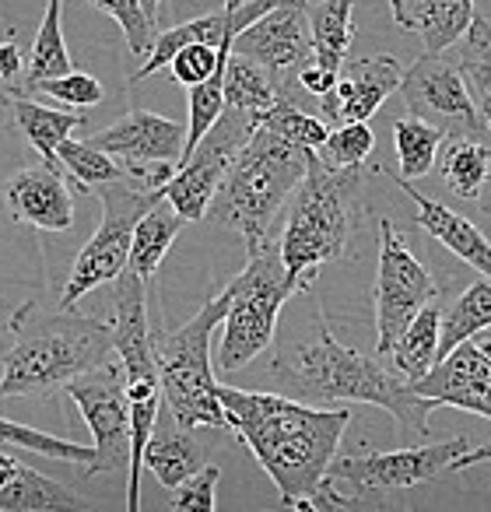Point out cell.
<instances>
[{
    "mask_svg": "<svg viewBox=\"0 0 491 512\" xmlns=\"http://www.w3.org/2000/svg\"><path fill=\"white\" fill-rule=\"evenodd\" d=\"M218 397L225 404L228 428L271 474L285 509H295V502L320 488L351 425L348 407L327 411L288 393H253L235 386H218Z\"/></svg>",
    "mask_w": 491,
    "mask_h": 512,
    "instance_id": "obj_1",
    "label": "cell"
},
{
    "mask_svg": "<svg viewBox=\"0 0 491 512\" xmlns=\"http://www.w3.org/2000/svg\"><path fill=\"white\" fill-rule=\"evenodd\" d=\"M271 379L278 393H288L306 404H376L390 411L400 425L428 432L432 400L414 393V386L397 369H386L379 358H369L355 348H344L327 323H316V337L306 344L278 351L271 362Z\"/></svg>",
    "mask_w": 491,
    "mask_h": 512,
    "instance_id": "obj_2",
    "label": "cell"
},
{
    "mask_svg": "<svg viewBox=\"0 0 491 512\" xmlns=\"http://www.w3.org/2000/svg\"><path fill=\"white\" fill-rule=\"evenodd\" d=\"M15 344L4 355L0 400L50 397L67 390L85 372L99 369L113 355V330L95 316L74 309H43L36 299L22 302L11 316Z\"/></svg>",
    "mask_w": 491,
    "mask_h": 512,
    "instance_id": "obj_3",
    "label": "cell"
},
{
    "mask_svg": "<svg viewBox=\"0 0 491 512\" xmlns=\"http://www.w3.org/2000/svg\"><path fill=\"white\" fill-rule=\"evenodd\" d=\"M362 218V165L341 169L313 151L306 179L295 190L288 225L278 239L285 271L299 295L313 288L320 267L348 256Z\"/></svg>",
    "mask_w": 491,
    "mask_h": 512,
    "instance_id": "obj_4",
    "label": "cell"
},
{
    "mask_svg": "<svg viewBox=\"0 0 491 512\" xmlns=\"http://www.w3.org/2000/svg\"><path fill=\"white\" fill-rule=\"evenodd\" d=\"M313 148H302L285 137L260 127L242 144L235 162L228 165L218 193H214L207 218L221 228H232L246 242V253L271 239V225L288 197H295L309 172Z\"/></svg>",
    "mask_w": 491,
    "mask_h": 512,
    "instance_id": "obj_5",
    "label": "cell"
},
{
    "mask_svg": "<svg viewBox=\"0 0 491 512\" xmlns=\"http://www.w3.org/2000/svg\"><path fill=\"white\" fill-rule=\"evenodd\" d=\"M228 302L232 295L221 288L193 320H186L172 334L155 337L162 400L186 428H228L225 404L211 372V334L225 323Z\"/></svg>",
    "mask_w": 491,
    "mask_h": 512,
    "instance_id": "obj_6",
    "label": "cell"
},
{
    "mask_svg": "<svg viewBox=\"0 0 491 512\" xmlns=\"http://www.w3.org/2000/svg\"><path fill=\"white\" fill-rule=\"evenodd\" d=\"M228 295L232 302H228L225 323H221L225 330H221L218 369L239 372L271 348L281 306L292 295H299V288L285 271L278 242L267 239L260 249H253L250 264L228 281Z\"/></svg>",
    "mask_w": 491,
    "mask_h": 512,
    "instance_id": "obj_7",
    "label": "cell"
},
{
    "mask_svg": "<svg viewBox=\"0 0 491 512\" xmlns=\"http://www.w3.org/2000/svg\"><path fill=\"white\" fill-rule=\"evenodd\" d=\"M95 197L102 200V221L95 228L92 239L81 246V253L74 256L67 285L60 292V306L74 309L88 292H95L99 285L116 281L130 267V246H134V228L141 221V214L151 204L165 197L162 186H148L141 179H120V183L99 186Z\"/></svg>",
    "mask_w": 491,
    "mask_h": 512,
    "instance_id": "obj_8",
    "label": "cell"
},
{
    "mask_svg": "<svg viewBox=\"0 0 491 512\" xmlns=\"http://www.w3.org/2000/svg\"><path fill=\"white\" fill-rule=\"evenodd\" d=\"M439 302V285L407 246L390 218H379V271H376V355L386 358L411 320Z\"/></svg>",
    "mask_w": 491,
    "mask_h": 512,
    "instance_id": "obj_9",
    "label": "cell"
},
{
    "mask_svg": "<svg viewBox=\"0 0 491 512\" xmlns=\"http://www.w3.org/2000/svg\"><path fill=\"white\" fill-rule=\"evenodd\" d=\"M257 130H260V116L225 106L218 123H214L204 141L193 148V155L183 158V162L176 165V172H172V179L162 186L165 200H169L186 221H204L207 207H211L228 165L235 162L242 144L250 141Z\"/></svg>",
    "mask_w": 491,
    "mask_h": 512,
    "instance_id": "obj_10",
    "label": "cell"
},
{
    "mask_svg": "<svg viewBox=\"0 0 491 512\" xmlns=\"http://www.w3.org/2000/svg\"><path fill=\"white\" fill-rule=\"evenodd\" d=\"M67 393L95 439V460L88 463V474H106L120 470V463H130V393L123 365H99L67 383Z\"/></svg>",
    "mask_w": 491,
    "mask_h": 512,
    "instance_id": "obj_11",
    "label": "cell"
},
{
    "mask_svg": "<svg viewBox=\"0 0 491 512\" xmlns=\"http://www.w3.org/2000/svg\"><path fill=\"white\" fill-rule=\"evenodd\" d=\"M474 446L470 435H456L449 442H435V446L418 449H390V453H355L344 460L330 463L327 474L337 484L351 488L355 495H369V491H400L414 488L421 481H432L442 470L453 467L456 456H463Z\"/></svg>",
    "mask_w": 491,
    "mask_h": 512,
    "instance_id": "obj_12",
    "label": "cell"
},
{
    "mask_svg": "<svg viewBox=\"0 0 491 512\" xmlns=\"http://www.w3.org/2000/svg\"><path fill=\"white\" fill-rule=\"evenodd\" d=\"M400 95H404V106L411 109V116L442 127L446 137L488 130L463 74L456 71L453 60H442V53H421L404 71Z\"/></svg>",
    "mask_w": 491,
    "mask_h": 512,
    "instance_id": "obj_13",
    "label": "cell"
},
{
    "mask_svg": "<svg viewBox=\"0 0 491 512\" xmlns=\"http://www.w3.org/2000/svg\"><path fill=\"white\" fill-rule=\"evenodd\" d=\"M232 53L250 57L278 81L288 71H302L313 60V25H309V4L278 0L267 15H260L250 29H242L232 43ZM285 95V92H281Z\"/></svg>",
    "mask_w": 491,
    "mask_h": 512,
    "instance_id": "obj_14",
    "label": "cell"
},
{
    "mask_svg": "<svg viewBox=\"0 0 491 512\" xmlns=\"http://www.w3.org/2000/svg\"><path fill=\"white\" fill-rule=\"evenodd\" d=\"M414 393L435 407H460L491 421V341H463L432 365L428 376L411 383Z\"/></svg>",
    "mask_w": 491,
    "mask_h": 512,
    "instance_id": "obj_15",
    "label": "cell"
},
{
    "mask_svg": "<svg viewBox=\"0 0 491 512\" xmlns=\"http://www.w3.org/2000/svg\"><path fill=\"white\" fill-rule=\"evenodd\" d=\"M113 351L127 372V383H162L158 379L155 334L148 323V281L127 267L113 281Z\"/></svg>",
    "mask_w": 491,
    "mask_h": 512,
    "instance_id": "obj_16",
    "label": "cell"
},
{
    "mask_svg": "<svg viewBox=\"0 0 491 512\" xmlns=\"http://www.w3.org/2000/svg\"><path fill=\"white\" fill-rule=\"evenodd\" d=\"M404 81V67L397 57H362V60H344L337 85L320 99V116L330 127L341 123H369L372 113H379L393 92H400Z\"/></svg>",
    "mask_w": 491,
    "mask_h": 512,
    "instance_id": "obj_17",
    "label": "cell"
},
{
    "mask_svg": "<svg viewBox=\"0 0 491 512\" xmlns=\"http://www.w3.org/2000/svg\"><path fill=\"white\" fill-rule=\"evenodd\" d=\"M4 204L18 225L67 232L74 225V186L60 165H29L4 183Z\"/></svg>",
    "mask_w": 491,
    "mask_h": 512,
    "instance_id": "obj_18",
    "label": "cell"
},
{
    "mask_svg": "<svg viewBox=\"0 0 491 512\" xmlns=\"http://www.w3.org/2000/svg\"><path fill=\"white\" fill-rule=\"evenodd\" d=\"M88 141L102 148L106 155L120 158L127 169L134 165H158V162H176L183 158L186 130L169 116L148 113V109H134L113 127L99 130Z\"/></svg>",
    "mask_w": 491,
    "mask_h": 512,
    "instance_id": "obj_19",
    "label": "cell"
},
{
    "mask_svg": "<svg viewBox=\"0 0 491 512\" xmlns=\"http://www.w3.org/2000/svg\"><path fill=\"white\" fill-rule=\"evenodd\" d=\"M274 4H278V0H239V4H225V11H218V15L193 18V22H183L169 32H158L148 60L130 74V85H137V81L151 78V74H158L162 67H169L172 57L190 43H207V46L235 43V36H239L242 29H250V25L257 22L260 15H267Z\"/></svg>",
    "mask_w": 491,
    "mask_h": 512,
    "instance_id": "obj_20",
    "label": "cell"
},
{
    "mask_svg": "<svg viewBox=\"0 0 491 512\" xmlns=\"http://www.w3.org/2000/svg\"><path fill=\"white\" fill-rule=\"evenodd\" d=\"M376 169H383V165H376ZM386 176H390V172H386ZM390 179H393V186H397L400 193H407V197L414 200V207H418V218H414V221H418L421 232L432 235V239L442 242L449 253L460 256L463 264L474 267L481 278L491 281V239H488V235H484L470 218L456 214L453 207L439 204V200H432V197H425L421 190H414L411 179H404V176H390Z\"/></svg>",
    "mask_w": 491,
    "mask_h": 512,
    "instance_id": "obj_21",
    "label": "cell"
},
{
    "mask_svg": "<svg viewBox=\"0 0 491 512\" xmlns=\"http://www.w3.org/2000/svg\"><path fill=\"white\" fill-rule=\"evenodd\" d=\"M393 22L418 32L425 53H446L467 36L474 22V0H390Z\"/></svg>",
    "mask_w": 491,
    "mask_h": 512,
    "instance_id": "obj_22",
    "label": "cell"
},
{
    "mask_svg": "<svg viewBox=\"0 0 491 512\" xmlns=\"http://www.w3.org/2000/svg\"><path fill=\"white\" fill-rule=\"evenodd\" d=\"M193 432H197V428L179 425L176 414H172L162 400V411H158L148 453H144V467H151V474L158 477V484L179 488L186 477H193L207 463L204 446H200V439Z\"/></svg>",
    "mask_w": 491,
    "mask_h": 512,
    "instance_id": "obj_23",
    "label": "cell"
},
{
    "mask_svg": "<svg viewBox=\"0 0 491 512\" xmlns=\"http://www.w3.org/2000/svg\"><path fill=\"white\" fill-rule=\"evenodd\" d=\"M0 106L8 113V127H15L32 148L39 151L46 165H60L57 148L85 123L81 113H64V109H50L43 102H32L29 95H0ZM64 169V165H60Z\"/></svg>",
    "mask_w": 491,
    "mask_h": 512,
    "instance_id": "obj_24",
    "label": "cell"
},
{
    "mask_svg": "<svg viewBox=\"0 0 491 512\" xmlns=\"http://www.w3.org/2000/svg\"><path fill=\"white\" fill-rule=\"evenodd\" d=\"M442 144L439 176L446 190L460 200H481L491 176V144L484 134H449Z\"/></svg>",
    "mask_w": 491,
    "mask_h": 512,
    "instance_id": "obj_25",
    "label": "cell"
},
{
    "mask_svg": "<svg viewBox=\"0 0 491 512\" xmlns=\"http://www.w3.org/2000/svg\"><path fill=\"white\" fill-rule=\"evenodd\" d=\"M88 509L78 491L64 488L53 477L39 474L36 467H18V474L0 488V512H71Z\"/></svg>",
    "mask_w": 491,
    "mask_h": 512,
    "instance_id": "obj_26",
    "label": "cell"
},
{
    "mask_svg": "<svg viewBox=\"0 0 491 512\" xmlns=\"http://www.w3.org/2000/svg\"><path fill=\"white\" fill-rule=\"evenodd\" d=\"M183 225H190V221H186L165 197L141 214V221H137V228H134V246H130V267H134L144 281L155 278V271L162 267L169 246L176 242V235L183 232Z\"/></svg>",
    "mask_w": 491,
    "mask_h": 512,
    "instance_id": "obj_27",
    "label": "cell"
},
{
    "mask_svg": "<svg viewBox=\"0 0 491 512\" xmlns=\"http://www.w3.org/2000/svg\"><path fill=\"white\" fill-rule=\"evenodd\" d=\"M439 337H442V309L435 302H428L418 316L411 320V327L397 337V344L390 348V362L407 383H418L421 376L432 372V365L439 362Z\"/></svg>",
    "mask_w": 491,
    "mask_h": 512,
    "instance_id": "obj_28",
    "label": "cell"
},
{
    "mask_svg": "<svg viewBox=\"0 0 491 512\" xmlns=\"http://www.w3.org/2000/svg\"><path fill=\"white\" fill-rule=\"evenodd\" d=\"M355 0H323L309 8V25H313V60L327 71L341 74L348 60V46L355 39V22H351Z\"/></svg>",
    "mask_w": 491,
    "mask_h": 512,
    "instance_id": "obj_29",
    "label": "cell"
},
{
    "mask_svg": "<svg viewBox=\"0 0 491 512\" xmlns=\"http://www.w3.org/2000/svg\"><path fill=\"white\" fill-rule=\"evenodd\" d=\"M453 64L463 74V81H467L484 123H491V22L488 18L474 15L467 36L456 43Z\"/></svg>",
    "mask_w": 491,
    "mask_h": 512,
    "instance_id": "obj_30",
    "label": "cell"
},
{
    "mask_svg": "<svg viewBox=\"0 0 491 512\" xmlns=\"http://www.w3.org/2000/svg\"><path fill=\"white\" fill-rule=\"evenodd\" d=\"M57 158H60V165H64L67 179H71L74 193H95L99 186L130 179L127 165H123L120 158L106 155L102 148H95L92 141H71V137H67L57 148Z\"/></svg>",
    "mask_w": 491,
    "mask_h": 512,
    "instance_id": "obj_31",
    "label": "cell"
},
{
    "mask_svg": "<svg viewBox=\"0 0 491 512\" xmlns=\"http://www.w3.org/2000/svg\"><path fill=\"white\" fill-rule=\"evenodd\" d=\"M281 99V88L257 60L232 53L225 64V106L242 109V113L264 116L274 102Z\"/></svg>",
    "mask_w": 491,
    "mask_h": 512,
    "instance_id": "obj_32",
    "label": "cell"
},
{
    "mask_svg": "<svg viewBox=\"0 0 491 512\" xmlns=\"http://www.w3.org/2000/svg\"><path fill=\"white\" fill-rule=\"evenodd\" d=\"M60 8H64V0H50L46 4V15L43 25L36 32V43H32L29 53V71H25V95L36 92L39 81H50V78H64L71 74V53H67L64 43V29H60Z\"/></svg>",
    "mask_w": 491,
    "mask_h": 512,
    "instance_id": "obj_33",
    "label": "cell"
},
{
    "mask_svg": "<svg viewBox=\"0 0 491 512\" xmlns=\"http://www.w3.org/2000/svg\"><path fill=\"white\" fill-rule=\"evenodd\" d=\"M488 327H491V281H477V285H470L467 292L442 313L439 358H446L456 344L470 341V337Z\"/></svg>",
    "mask_w": 491,
    "mask_h": 512,
    "instance_id": "obj_34",
    "label": "cell"
},
{
    "mask_svg": "<svg viewBox=\"0 0 491 512\" xmlns=\"http://www.w3.org/2000/svg\"><path fill=\"white\" fill-rule=\"evenodd\" d=\"M442 137H446V130L421 120V116H404V120L393 123V144H397L400 176L404 179L428 176L435 165V155L442 151Z\"/></svg>",
    "mask_w": 491,
    "mask_h": 512,
    "instance_id": "obj_35",
    "label": "cell"
},
{
    "mask_svg": "<svg viewBox=\"0 0 491 512\" xmlns=\"http://www.w3.org/2000/svg\"><path fill=\"white\" fill-rule=\"evenodd\" d=\"M260 127L313 151H320L323 141L330 137V123L323 120V116H313V113H306V109H299L288 95H281V99L260 116Z\"/></svg>",
    "mask_w": 491,
    "mask_h": 512,
    "instance_id": "obj_36",
    "label": "cell"
},
{
    "mask_svg": "<svg viewBox=\"0 0 491 512\" xmlns=\"http://www.w3.org/2000/svg\"><path fill=\"white\" fill-rule=\"evenodd\" d=\"M158 411H162V393L155 397L130 400V491H127V509H141V474H144V453H148L151 432H155Z\"/></svg>",
    "mask_w": 491,
    "mask_h": 512,
    "instance_id": "obj_37",
    "label": "cell"
},
{
    "mask_svg": "<svg viewBox=\"0 0 491 512\" xmlns=\"http://www.w3.org/2000/svg\"><path fill=\"white\" fill-rule=\"evenodd\" d=\"M0 442H8V446H22L32 449L39 456H50V460H64V463H92L95 460V446H78V442H64L57 435H46L39 428L29 425H18V421L0 418Z\"/></svg>",
    "mask_w": 491,
    "mask_h": 512,
    "instance_id": "obj_38",
    "label": "cell"
},
{
    "mask_svg": "<svg viewBox=\"0 0 491 512\" xmlns=\"http://www.w3.org/2000/svg\"><path fill=\"white\" fill-rule=\"evenodd\" d=\"M95 11L109 15L123 29V39L130 46V57H148L158 39V22H151L141 0H85Z\"/></svg>",
    "mask_w": 491,
    "mask_h": 512,
    "instance_id": "obj_39",
    "label": "cell"
},
{
    "mask_svg": "<svg viewBox=\"0 0 491 512\" xmlns=\"http://www.w3.org/2000/svg\"><path fill=\"white\" fill-rule=\"evenodd\" d=\"M221 113H225V67H221L214 78H207L204 85L190 88V127H186L183 158L193 155V148L204 141L207 130L218 123ZM183 158H179V162H183Z\"/></svg>",
    "mask_w": 491,
    "mask_h": 512,
    "instance_id": "obj_40",
    "label": "cell"
},
{
    "mask_svg": "<svg viewBox=\"0 0 491 512\" xmlns=\"http://www.w3.org/2000/svg\"><path fill=\"white\" fill-rule=\"evenodd\" d=\"M228 57H232V43H228V46L190 43V46H183L176 57H172L169 71H172V78H176L179 85L193 88V85H204L207 78H214V74L228 64Z\"/></svg>",
    "mask_w": 491,
    "mask_h": 512,
    "instance_id": "obj_41",
    "label": "cell"
},
{
    "mask_svg": "<svg viewBox=\"0 0 491 512\" xmlns=\"http://www.w3.org/2000/svg\"><path fill=\"white\" fill-rule=\"evenodd\" d=\"M372 144H376V134H372L369 123H341V127H330V137L316 155L330 165L351 169V165H365Z\"/></svg>",
    "mask_w": 491,
    "mask_h": 512,
    "instance_id": "obj_42",
    "label": "cell"
},
{
    "mask_svg": "<svg viewBox=\"0 0 491 512\" xmlns=\"http://www.w3.org/2000/svg\"><path fill=\"white\" fill-rule=\"evenodd\" d=\"M221 470L214 463H204L193 477H186L179 488H172L169 509L172 512H214V488H218Z\"/></svg>",
    "mask_w": 491,
    "mask_h": 512,
    "instance_id": "obj_43",
    "label": "cell"
},
{
    "mask_svg": "<svg viewBox=\"0 0 491 512\" xmlns=\"http://www.w3.org/2000/svg\"><path fill=\"white\" fill-rule=\"evenodd\" d=\"M39 92L53 95L57 102L71 109H88V106H99L106 99V88L92 78V74H81V71H71L64 78H50V81H39Z\"/></svg>",
    "mask_w": 491,
    "mask_h": 512,
    "instance_id": "obj_44",
    "label": "cell"
},
{
    "mask_svg": "<svg viewBox=\"0 0 491 512\" xmlns=\"http://www.w3.org/2000/svg\"><path fill=\"white\" fill-rule=\"evenodd\" d=\"M25 57L15 39H0V95H25Z\"/></svg>",
    "mask_w": 491,
    "mask_h": 512,
    "instance_id": "obj_45",
    "label": "cell"
},
{
    "mask_svg": "<svg viewBox=\"0 0 491 512\" xmlns=\"http://www.w3.org/2000/svg\"><path fill=\"white\" fill-rule=\"evenodd\" d=\"M299 85L306 88L309 95H316V99H323V95H327L330 88L337 85V71H327V67H320V64H316V60H309V64L299 71Z\"/></svg>",
    "mask_w": 491,
    "mask_h": 512,
    "instance_id": "obj_46",
    "label": "cell"
},
{
    "mask_svg": "<svg viewBox=\"0 0 491 512\" xmlns=\"http://www.w3.org/2000/svg\"><path fill=\"white\" fill-rule=\"evenodd\" d=\"M484 460H491V442H484V446H470L463 456H456L449 470H467V467H474V463H484Z\"/></svg>",
    "mask_w": 491,
    "mask_h": 512,
    "instance_id": "obj_47",
    "label": "cell"
},
{
    "mask_svg": "<svg viewBox=\"0 0 491 512\" xmlns=\"http://www.w3.org/2000/svg\"><path fill=\"white\" fill-rule=\"evenodd\" d=\"M18 467H22V463H18L11 453H4V449H0V488H4V484H8L11 477L18 474Z\"/></svg>",
    "mask_w": 491,
    "mask_h": 512,
    "instance_id": "obj_48",
    "label": "cell"
},
{
    "mask_svg": "<svg viewBox=\"0 0 491 512\" xmlns=\"http://www.w3.org/2000/svg\"><path fill=\"white\" fill-rule=\"evenodd\" d=\"M484 137H488V144H491V123H488V130H484ZM484 193H488V197H481V207H484V211H491V176H488V186H484Z\"/></svg>",
    "mask_w": 491,
    "mask_h": 512,
    "instance_id": "obj_49",
    "label": "cell"
},
{
    "mask_svg": "<svg viewBox=\"0 0 491 512\" xmlns=\"http://www.w3.org/2000/svg\"><path fill=\"white\" fill-rule=\"evenodd\" d=\"M141 4H144V11H148L151 22H158V4H162V0H141Z\"/></svg>",
    "mask_w": 491,
    "mask_h": 512,
    "instance_id": "obj_50",
    "label": "cell"
},
{
    "mask_svg": "<svg viewBox=\"0 0 491 512\" xmlns=\"http://www.w3.org/2000/svg\"><path fill=\"white\" fill-rule=\"evenodd\" d=\"M295 4H309V0H295Z\"/></svg>",
    "mask_w": 491,
    "mask_h": 512,
    "instance_id": "obj_51",
    "label": "cell"
},
{
    "mask_svg": "<svg viewBox=\"0 0 491 512\" xmlns=\"http://www.w3.org/2000/svg\"><path fill=\"white\" fill-rule=\"evenodd\" d=\"M484 214H488V218H491V211H484Z\"/></svg>",
    "mask_w": 491,
    "mask_h": 512,
    "instance_id": "obj_52",
    "label": "cell"
}]
</instances>
